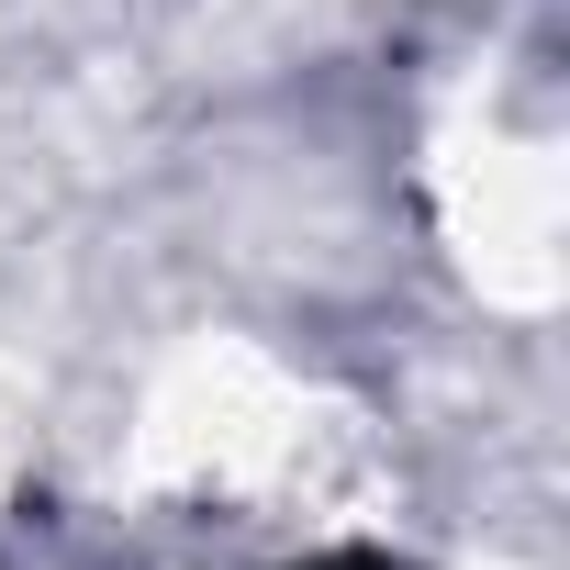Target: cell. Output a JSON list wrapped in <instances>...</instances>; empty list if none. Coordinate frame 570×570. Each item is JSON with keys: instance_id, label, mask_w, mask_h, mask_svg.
<instances>
[{"instance_id": "cell-1", "label": "cell", "mask_w": 570, "mask_h": 570, "mask_svg": "<svg viewBox=\"0 0 570 570\" xmlns=\"http://www.w3.org/2000/svg\"><path fill=\"white\" fill-rule=\"evenodd\" d=\"M325 570H381V559H325Z\"/></svg>"}]
</instances>
